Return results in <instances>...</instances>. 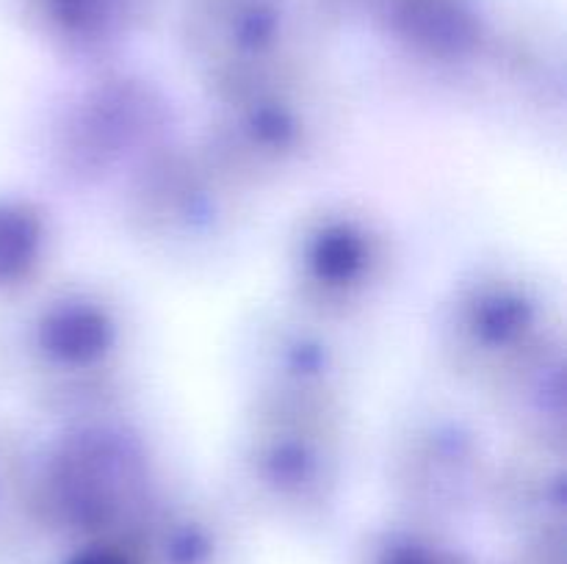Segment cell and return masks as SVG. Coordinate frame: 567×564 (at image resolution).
<instances>
[{
  "instance_id": "3957f363",
  "label": "cell",
  "mask_w": 567,
  "mask_h": 564,
  "mask_svg": "<svg viewBox=\"0 0 567 564\" xmlns=\"http://www.w3.org/2000/svg\"><path fill=\"white\" fill-rule=\"evenodd\" d=\"M116 326L109 310L89 299H66L48 310L39 343L48 359L64 368H92L111 352Z\"/></svg>"
},
{
  "instance_id": "277c9868",
  "label": "cell",
  "mask_w": 567,
  "mask_h": 564,
  "mask_svg": "<svg viewBox=\"0 0 567 564\" xmlns=\"http://www.w3.org/2000/svg\"><path fill=\"white\" fill-rule=\"evenodd\" d=\"M236 119L225 127V149L238 153V164H269L286 160L299 138V122L286 103L260 94H244L236 103Z\"/></svg>"
},
{
  "instance_id": "7a4b0ae2",
  "label": "cell",
  "mask_w": 567,
  "mask_h": 564,
  "mask_svg": "<svg viewBox=\"0 0 567 564\" xmlns=\"http://www.w3.org/2000/svg\"><path fill=\"white\" fill-rule=\"evenodd\" d=\"M299 280L321 304H347L377 274L380 243L352 216H324L299 241Z\"/></svg>"
},
{
  "instance_id": "6da1fadb",
  "label": "cell",
  "mask_w": 567,
  "mask_h": 564,
  "mask_svg": "<svg viewBox=\"0 0 567 564\" xmlns=\"http://www.w3.org/2000/svg\"><path fill=\"white\" fill-rule=\"evenodd\" d=\"M540 304L532 299L524 285L509 280H485L465 291L454 304L452 315V352L460 365L468 368L507 370L509 365L524 368L537 354L532 352L537 341Z\"/></svg>"
}]
</instances>
